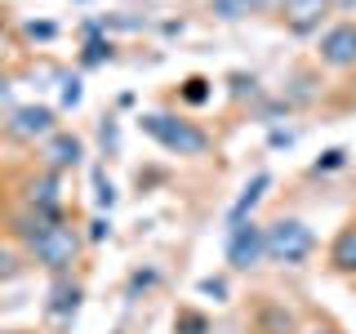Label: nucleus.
Here are the masks:
<instances>
[{"instance_id":"19","label":"nucleus","mask_w":356,"mask_h":334,"mask_svg":"<svg viewBox=\"0 0 356 334\" xmlns=\"http://www.w3.org/2000/svg\"><path fill=\"white\" fill-rule=\"evenodd\" d=\"M111 58V45L107 40H89L85 45V67H98V63H107Z\"/></svg>"},{"instance_id":"25","label":"nucleus","mask_w":356,"mask_h":334,"mask_svg":"<svg viewBox=\"0 0 356 334\" xmlns=\"http://www.w3.org/2000/svg\"><path fill=\"white\" fill-rule=\"evenodd\" d=\"M285 0H245V9H250V14H259V9H281Z\"/></svg>"},{"instance_id":"13","label":"nucleus","mask_w":356,"mask_h":334,"mask_svg":"<svg viewBox=\"0 0 356 334\" xmlns=\"http://www.w3.org/2000/svg\"><path fill=\"white\" fill-rule=\"evenodd\" d=\"M330 263L339 267V272H356V223L352 228H343L339 237L330 245Z\"/></svg>"},{"instance_id":"17","label":"nucleus","mask_w":356,"mask_h":334,"mask_svg":"<svg viewBox=\"0 0 356 334\" xmlns=\"http://www.w3.org/2000/svg\"><path fill=\"white\" fill-rule=\"evenodd\" d=\"M156 281H161V272H156V267H138V272L129 276V289H125V294H129V299H138V289H152Z\"/></svg>"},{"instance_id":"16","label":"nucleus","mask_w":356,"mask_h":334,"mask_svg":"<svg viewBox=\"0 0 356 334\" xmlns=\"http://www.w3.org/2000/svg\"><path fill=\"white\" fill-rule=\"evenodd\" d=\"M209 14H218L222 22H236V18L250 14V9H245V0H209Z\"/></svg>"},{"instance_id":"23","label":"nucleus","mask_w":356,"mask_h":334,"mask_svg":"<svg viewBox=\"0 0 356 334\" xmlns=\"http://www.w3.org/2000/svg\"><path fill=\"white\" fill-rule=\"evenodd\" d=\"M27 36H36V40H49V36H54V22H27Z\"/></svg>"},{"instance_id":"12","label":"nucleus","mask_w":356,"mask_h":334,"mask_svg":"<svg viewBox=\"0 0 356 334\" xmlns=\"http://www.w3.org/2000/svg\"><path fill=\"white\" fill-rule=\"evenodd\" d=\"M259 334H294V312L285 303H267L259 308Z\"/></svg>"},{"instance_id":"1","label":"nucleus","mask_w":356,"mask_h":334,"mask_svg":"<svg viewBox=\"0 0 356 334\" xmlns=\"http://www.w3.org/2000/svg\"><path fill=\"white\" fill-rule=\"evenodd\" d=\"M138 125H143V134H152V138L161 143L165 152H174V156H200V152L209 148V134L205 129L192 125V120L170 116V111H147Z\"/></svg>"},{"instance_id":"20","label":"nucleus","mask_w":356,"mask_h":334,"mask_svg":"<svg viewBox=\"0 0 356 334\" xmlns=\"http://www.w3.org/2000/svg\"><path fill=\"white\" fill-rule=\"evenodd\" d=\"M196 289H200V294H209L214 303H222V299H227V281H222V276H205Z\"/></svg>"},{"instance_id":"18","label":"nucleus","mask_w":356,"mask_h":334,"mask_svg":"<svg viewBox=\"0 0 356 334\" xmlns=\"http://www.w3.org/2000/svg\"><path fill=\"white\" fill-rule=\"evenodd\" d=\"M343 161H348V152H343V148H330V152L321 156L316 165H312V174H330V170H339Z\"/></svg>"},{"instance_id":"27","label":"nucleus","mask_w":356,"mask_h":334,"mask_svg":"<svg viewBox=\"0 0 356 334\" xmlns=\"http://www.w3.org/2000/svg\"><path fill=\"white\" fill-rule=\"evenodd\" d=\"M103 148H107V152L116 148V125H111V120H107V125H103Z\"/></svg>"},{"instance_id":"21","label":"nucleus","mask_w":356,"mask_h":334,"mask_svg":"<svg viewBox=\"0 0 356 334\" xmlns=\"http://www.w3.org/2000/svg\"><path fill=\"white\" fill-rule=\"evenodd\" d=\"M183 98H187V103H205V98H209V81L192 76V81H187V89H183Z\"/></svg>"},{"instance_id":"3","label":"nucleus","mask_w":356,"mask_h":334,"mask_svg":"<svg viewBox=\"0 0 356 334\" xmlns=\"http://www.w3.org/2000/svg\"><path fill=\"white\" fill-rule=\"evenodd\" d=\"M27 250H31V259H36L40 267L67 272V267L76 263V254H81V237H76V228H67V223H54V228H44Z\"/></svg>"},{"instance_id":"14","label":"nucleus","mask_w":356,"mask_h":334,"mask_svg":"<svg viewBox=\"0 0 356 334\" xmlns=\"http://www.w3.org/2000/svg\"><path fill=\"white\" fill-rule=\"evenodd\" d=\"M174 330H178V334H209V321L200 317V312L183 308V312H178V317H174Z\"/></svg>"},{"instance_id":"4","label":"nucleus","mask_w":356,"mask_h":334,"mask_svg":"<svg viewBox=\"0 0 356 334\" xmlns=\"http://www.w3.org/2000/svg\"><path fill=\"white\" fill-rule=\"evenodd\" d=\"M263 254H267V228H259L254 218L232 223L227 228V263L236 272H250V267L263 263Z\"/></svg>"},{"instance_id":"5","label":"nucleus","mask_w":356,"mask_h":334,"mask_svg":"<svg viewBox=\"0 0 356 334\" xmlns=\"http://www.w3.org/2000/svg\"><path fill=\"white\" fill-rule=\"evenodd\" d=\"M5 129L14 134V138H49V134H58V120H54V107H14L5 120Z\"/></svg>"},{"instance_id":"11","label":"nucleus","mask_w":356,"mask_h":334,"mask_svg":"<svg viewBox=\"0 0 356 334\" xmlns=\"http://www.w3.org/2000/svg\"><path fill=\"white\" fill-rule=\"evenodd\" d=\"M267 187H272V174H254L250 183H245V192L236 196V205H232L227 223H245V218H250V209L263 200V192H267Z\"/></svg>"},{"instance_id":"6","label":"nucleus","mask_w":356,"mask_h":334,"mask_svg":"<svg viewBox=\"0 0 356 334\" xmlns=\"http://www.w3.org/2000/svg\"><path fill=\"white\" fill-rule=\"evenodd\" d=\"M330 9H334V0H285L281 18L294 36H312V31H321V22H325Z\"/></svg>"},{"instance_id":"28","label":"nucleus","mask_w":356,"mask_h":334,"mask_svg":"<svg viewBox=\"0 0 356 334\" xmlns=\"http://www.w3.org/2000/svg\"><path fill=\"white\" fill-rule=\"evenodd\" d=\"M303 334H339L334 326H312V330H303Z\"/></svg>"},{"instance_id":"9","label":"nucleus","mask_w":356,"mask_h":334,"mask_svg":"<svg viewBox=\"0 0 356 334\" xmlns=\"http://www.w3.org/2000/svg\"><path fill=\"white\" fill-rule=\"evenodd\" d=\"M81 299H85V289L72 281V276H58L49 289V303H44V317L49 321H72L76 317V308H81Z\"/></svg>"},{"instance_id":"10","label":"nucleus","mask_w":356,"mask_h":334,"mask_svg":"<svg viewBox=\"0 0 356 334\" xmlns=\"http://www.w3.org/2000/svg\"><path fill=\"white\" fill-rule=\"evenodd\" d=\"M27 205H31V209H49V214H58V174L44 170L40 178H31V183H27Z\"/></svg>"},{"instance_id":"7","label":"nucleus","mask_w":356,"mask_h":334,"mask_svg":"<svg viewBox=\"0 0 356 334\" xmlns=\"http://www.w3.org/2000/svg\"><path fill=\"white\" fill-rule=\"evenodd\" d=\"M321 63L325 67H356V22H339L321 36Z\"/></svg>"},{"instance_id":"24","label":"nucleus","mask_w":356,"mask_h":334,"mask_svg":"<svg viewBox=\"0 0 356 334\" xmlns=\"http://www.w3.org/2000/svg\"><path fill=\"white\" fill-rule=\"evenodd\" d=\"M107 232H111V223H107V218H94V223H89V241H103Z\"/></svg>"},{"instance_id":"29","label":"nucleus","mask_w":356,"mask_h":334,"mask_svg":"<svg viewBox=\"0 0 356 334\" xmlns=\"http://www.w3.org/2000/svg\"><path fill=\"white\" fill-rule=\"evenodd\" d=\"M5 334H31V330H5Z\"/></svg>"},{"instance_id":"22","label":"nucleus","mask_w":356,"mask_h":334,"mask_svg":"<svg viewBox=\"0 0 356 334\" xmlns=\"http://www.w3.org/2000/svg\"><path fill=\"white\" fill-rule=\"evenodd\" d=\"M81 94H85V89H81V81H76V76H72V81H63V103H67V107L81 103Z\"/></svg>"},{"instance_id":"8","label":"nucleus","mask_w":356,"mask_h":334,"mask_svg":"<svg viewBox=\"0 0 356 334\" xmlns=\"http://www.w3.org/2000/svg\"><path fill=\"white\" fill-rule=\"evenodd\" d=\"M40 156H44V170H72V165H81V156H85V143L76 138V134H67V129H58V134H49L44 138V148H40Z\"/></svg>"},{"instance_id":"15","label":"nucleus","mask_w":356,"mask_h":334,"mask_svg":"<svg viewBox=\"0 0 356 334\" xmlns=\"http://www.w3.org/2000/svg\"><path fill=\"white\" fill-rule=\"evenodd\" d=\"M94 200H98V209H111V205H116V187H111V178L103 170H94Z\"/></svg>"},{"instance_id":"2","label":"nucleus","mask_w":356,"mask_h":334,"mask_svg":"<svg viewBox=\"0 0 356 334\" xmlns=\"http://www.w3.org/2000/svg\"><path fill=\"white\" fill-rule=\"evenodd\" d=\"M316 250V237L303 218H276L267 228V259L272 263H285V267H298L307 263V254Z\"/></svg>"},{"instance_id":"26","label":"nucleus","mask_w":356,"mask_h":334,"mask_svg":"<svg viewBox=\"0 0 356 334\" xmlns=\"http://www.w3.org/2000/svg\"><path fill=\"white\" fill-rule=\"evenodd\" d=\"M9 272H14V254L0 245V276H9Z\"/></svg>"}]
</instances>
